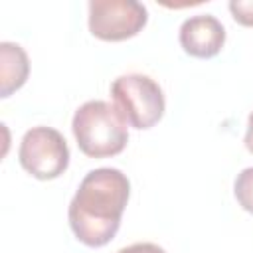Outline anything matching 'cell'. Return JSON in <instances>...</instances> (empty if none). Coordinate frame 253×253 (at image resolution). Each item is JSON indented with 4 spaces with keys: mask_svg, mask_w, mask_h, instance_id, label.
<instances>
[{
    "mask_svg": "<svg viewBox=\"0 0 253 253\" xmlns=\"http://www.w3.org/2000/svg\"><path fill=\"white\" fill-rule=\"evenodd\" d=\"M128 196L130 182L121 170H91L69 202L67 217L73 235L89 247L107 245L119 231Z\"/></svg>",
    "mask_w": 253,
    "mask_h": 253,
    "instance_id": "1",
    "label": "cell"
},
{
    "mask_svg": "<svg viewBox=\"0 0 253 253\" xmlns=\"http://www.w3.org/2000/svg\"><path fill=\"white\" fill-rule=\"evenodd\" d=\"M126 123L117 109L105 101H87L75 113L71 130L77 146L91 158H107L119 154L128 142Z\"/></svg>",
    "mask_w": 253,
    "mask_h": 253,
    "instance_id": "2",
    "label": "cell"
},
{
    "mask_svg": "<svg viewBox=\"0 0 253 253\" xmlns=\"http://www.w3.org/2000/svg\"><path fill=\"white\" fill-rule=\"evenodd\" d=\"M111 97L121 119L132 128H150L164 115V93L148 75L126 73L117 77L111 85Z\"/></svg>",
    "mask_w": 253,
    "mask_h": 253,
    "instance_id": "3",
    "label": "cell"
},
{
    "mask_svg": "<svg viewBox=\"0 0 253 253\" xmlns=\"http://www.w3.org/2000/svg\"><path fill=\"white\" fill-rule=\"evenodd\" d=\"M18 158L22 168L34 178L53 180L65 172L69 148L59 130L51 126H34L22 136Z\"/></svg>",
    "mask_w": 253,
    "mask_h": 253,
    "instance_id": "4",
    "label": "cell"
},
{
    "mask_svg": "<svg viewBox=\"0 0 253 253\" xmlns=\"http://www.w3.org/2000/svg\"><path fill=\"white\" fill-rule=\"evenodd\" d=\"M148 20L146 8L136 0H91L89 30L105 42H121L136 36Z\"/></svg>",
    "mask_w": 253,
    "mask_h": 253,
    "instance_id": "5",
    "label": "cell"
},
{
    "mask_svg": "<svg viewBox=\"0 0 253 253\" xmlns=\"http://www.w3.org/2000/svg\"><path fill=\"white\" fill-rule=\"evenodd\" d=\"M225 43V28L211 14L190 16L180 26V45L192 57L210 59L221 51Z\"/></svg>",
    "mask_w": 253,
    "mask_h": 253,
    "instance_id": "6",
    "label": "cell"
},
{
    "mask_svg": "<svg viewBox=\"0 0 253 253\" xmlns=\"http://www.w3.org/2000/svg\"><path fill=\"white\" fill-rule=\"evenodd\" d=\"M30 73V61L22 45L12 42L0 43V97H10L18 91Z\"/></svg>",
    "mask_w": 253,
    "mask_h": 253,
    "instance_id": "7",
    "label": "cell"
},
{
    "mask_svg": "<svg viewBox=\"0 0 253 253\" xmlns=\"http://www.w3.org/2000/svg\"><path fill=\"white\" fill-rule=\"evenodd\" d=\"M233 194L239 206L253 215V166L241 170L233 184Z\"/></svg>",
    "mask_w": 253,
    "mask_h": 253,
    "instance_id": "8",
    "label": "cell"
},
{
    "mask_svg": "<svg viewBox=\"0 0 253 253\" xmlns=\"http://www.w3.org/2000/svg\"><path fill=\"white\" fill-rule=\"evenodd\" d=\"M229 12L237 24L253 28V0H231Z\"/></svg>",
    "mask_w": 253,
    "mask_h": 253,
    "instance_id": "9",
    "label": "cell"
},
{
    "mask_svg": "<svg viewBox=\"0 0 253 253\" xmlns=\"http://www.w3.org/2000/svg\"><path fill=\"white\" fill-rule=\"evenodd\" d=\"M117 253H166L160 245L156 243H148V241H142V243H132V245H126L123 249H119Z\"/></svg>",
    "mask_w": 253,
    "mask_h": 253,
    "instance_id": "10",
    "label": "cell"
},
{
    "mask_svg": "<svg viewBox=\"0 0 253 253\" xmlns=\"http://www.w3.org/2000/svg\"><path fill=\"white\" fill-rule=\"evenodd\" d=\"M245 148L253 154V113L249 115V119H247V132H245Z\"/></svg>",
    "mask_w": 253,
    "mask_h": 253,
    "instance_id": "11",
    "label": "cell"
}]
</instances>
